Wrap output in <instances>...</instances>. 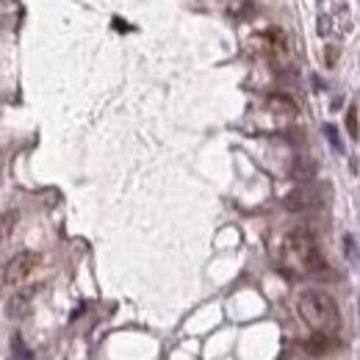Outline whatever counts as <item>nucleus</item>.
Returning a JSON list of instances; mask_svg holds the SVG:
<instances>
[{"label": "nucleus", "mask_w": 360, "mask_h": 360, "mask_svg": "<svg viewBox=\"0 0 360 360\" xmlns=\"http://www.w3.org/2000/svg\"><path fill=\"white\" fill-rule=\"evenodd\" d=\"M324 134H327V139H330L333 150H338V153H341V139H338V131H335V125H324Z\"/></svg>", "instance_id": "9"}, {"label": "nucleus", "mask_w": 360, "mask_h": 360, "mask_svg": "<svg viewBox=\"0 0 360 360\" xmlns=\"http://www.w3.org/2000/svg\"><path fill=\"white\" fill-rule=\"evenodd\" d=\"M17 222H20V214H17V211H6V214H0V244L14 233Z\"/></svg>", "instance_id": "5"}, {"label": "nucleus", "mask_w": 360, "mask_h": 360, "mask_svg": "<svg viewBox=\"0 0 360 360\" xmlns=\"http://www.w3.org/2000/svg\"><path fill=\"white\" fill-rule=\"evenodd\" d=\"M347 131L352 139H358V103H352L347 111Z\"/></svg>", "instance_id": "7"}, {"label": "nucleus", "mask_w": 360, "mask_h": 360, "mask_svg": "<svg viewBox=\"0 0 360 360\" xmlns=\"http://www.w3.org/2000/svg\"><path fill=\"white\" fill-rule=\"evenodd\" d=\"M300 316L308 327H314V333L324 335V333H335L341 327V311H338V302L327 294V291H319V288H308L300 294Z\"/></svg>", "instance_id": "1"}, {"label": "nucleus", "mask_w": 360, "mask_h": 360, "mask_svg": "<svg viewBox=\"0 0 360 360\" xmlns=\"http://www.w3.org/2000/svg\"><path fill=\"white\" fill-rule=\"evenodd\" d=\"M39 266V255L37 252H31V250H25V252H17L8 264H6V269H3V285L6 288H20L28 277H31V271Z\"/></svg>", "instance_id": "2"}, {"label": "nucleus", "mask_w": 360, "mask_h": 360, "mask_svg": "<svg viewBox=\"0 0 360 360\" xmlns=\"http://www.w3.org/2000/svg\"><path fill=\"white\" fill-rule=\"evenodd\" d=\"M344 252L349 255V261H352V264H358V238H355L352 233L344 238Z\"/></svg>", "instance_id": "8"}, {"label": "nucleus", "mask_w": 360, "mask_h": 360, "mask_svg": "<svg viewBox=\"0 0 360 360\" xmlns=\"http://www.w3.org/2000/svg\"><path fill=\"white\" fill-rule=\"evenodd\" d=\"M37 291L39 285H28V288H14V297H8L6 302V316L8 319H25L34 308V300H37Z\"/></svg>", "instance_id": "3"}, {"label": "nucleus", "mask_w": 360, "mask_h": 360, "mask_svg": "<svg viewBox=\"0 0 360 360\" xmlns=\"http://www.w3.org/2000/svg\"><path fill=\"white\" fill-rule=\"evenodd\" d=\"M11 360H34V352L25 347V341H22L20 333L11 335Z\"/></svg>", "instance_id": "6"}, {"label": "nucleus", "mask_w": 360, "mask_h": 360, "mask_svg": "<svg viewBox=\"0 0 360 360\" xmlns=\"http://www.w3.org/2000/svg\"><path fill=\"white\" fill-rule=\"evenodd\" d=\"M324 202V197H321V191L314 188V186H302V188H297L288 200H285V205L291 208V211H314Z\"/></svg>", "instance_id": "4"}, {"label": "nucleus", "mask_w": 360, "mask_h": 360, "mask_svg": "<svg viewBox=\"0 0 360 360\" xmlns=\"http://www.w3.org/2000/svg\"><path fill=\"white\" fill-rule=\"evenodd\" d=\"M305 347H308V352H324V347H327V338L316 333V338H314V341H308Z\"/></svg>", "instance_id": "10"}]
</instances>
